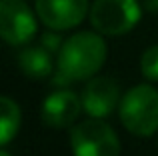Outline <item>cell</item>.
I'll list each match as a JSON object with an SVG mask.
<instances>
[{"mask_svg":"<svg viewBox=\"0 0 158 156\" xmlns=\"http://www.w3.org/2000/svg\"><path fill=\"white\" fill-rule=\"evenodd\" d=\"M82 108L92 118H106L120 104V86L108 76H94L82 90Z\"/></svg>","mask_w":158,"mask_h":156,"instance_id":"7","label":"cell"},{"mask_svg":"<svg viewBox=\"0 0 158 156\" xmlns=\"http://www.w3.org/2000/svg\"><path fill=\"white\" fill-rule=\"evenodd\" d=\"M94 30L104 36H122L142 18L140 0H94L88 12Z\"/></svg>","mask_w":158,"mask_h":156,"instance_id":"3","label":"cell"},{"mask_svg":"<svg viewBox=\"0 0 158 156\" xmlns=\"http://www.w3.org/2000/svg\"><path fill=\"white\" fill-rule=\"evenodd\" d=\"M0 156H12V154L8 152V150H2V152H0Z\"/></svg>","mask_w":158,"mask_h":156,"instance_id":"14","label":"cell"},{"mask_svg":"<svg viewBox=\"0 0 158 156\" xmlns=\"http://www.w3.org/2000/svg\"><path fill=\"white\" fill-rule=\"evenodd\" d=\"M52 52L40 46H26L18 54V66L28 78H46L52 72Z\"/></svg>","mask_w":158,"mask_h":156,"instance_id":"9","label":"cell"},{"mask_svg":"<svg viewBox=\"0 0 158 156\" xmlns=\"http://www.w3.org/2000/svg\"><path fill=\"white\" fill-rule=\"evenodd\" d=\"M70 148L74 156H120V140L102 118L90 116L70 130Z\"/></svg>","mask_w":158,"mask_h":156,"instance_id":"4","label":"cell"},{"mask_svg":"<svg viewBox=\"0 0 158 156\" xmlns=\"http://www.w3.org/2000/svg\"><path fill=\"white\" fill-rule=\"evenodd\" d=\"M108 48L100 32L82 30L68 36L56 58L54 84L64 88L72 82L90 80L104 66Z\"/></svg>","mask_w":158,"mask_h":156,"instance_id":"1","label":"cell"},{"mask_svg":"<svg viewBox=\"0 0 158 156\" xmlns=\"http://www.w3.org/2000/svg\"><path fill=\"white\" fill-rule=\"evenodd\" d=\"M0 144L6 146L14 140V136L18 134L20 128V108L12 98L2 96L0 98Z\"/></svg>","mask_w":158,"mask_h":156,"instance_id":"10","label":"cell"},{"mask_svg":"<svg viewBox=\"0 0 158 156\" xmlns=\"http://www.w3.org/2000/svg\"><path fill=\"white\" fill-rule=\"evenodd\" d=\"M122 126L134 136L148 138L158 132V90L150 84H136L118 104Z\"/></svg>","mask_w":158,"mask_h":156,"instance_id":"2","label":"cell"},{"mask_svg":"<svg viewBox=\"0 0 158 156\" xmlns=\"http://www.w3.org/2000/svg\"><path fill=\"white\" fill-rule=\"evenodd\" d=\"M88 12V0H36V16L40 22L58 32L76 28Z\"/></svg>","mask_w":158,"mask_h":156,"instance_id":"6","label":"cell"},{"mask_svg":"<svg viewBox=\"0 0 158 156\" xmlns=\"http://www.w3.org/2000/svg\"><path fill=\"white\" fill-rule=\"evenodd\" d=\"M48 30H50V32H44V34H42L40 44H42L48 52L58 54V52H60V48H62V44H64V40H62L60 34H58V30H52V28H48Z\"/></svg>","mask_w":158,"mask_h":156,"instance_id":"12","label":"cell"},{"mask_svg":"<svg viewBox=\"0 0 158 156\" xmlns=\"http://www.w3.org/2000/svg\"><path fill=\"white\" fill-rule=\"evenodd\" d=\"M140 4H142V8L146 12H158V0H140Z\"/></svg>","mask_w":158,"mask_h":156,"instance_id":"13","label":"cell"},{"mask_svg":"<svg viewBox=\"0 0 158 156\" xmlns=\"http://www.w3.org/2000/svg\"><path fill=\"white\" fill-rule=\"evenodd\" d=\"M36 16L24 0H0V36L10 46H24L36 34Z\"/></svg>","mask_w":158,"mask_h":156,"instance_id":"5","label":"cell"},{"mask_svg":"<svg viewBox=\"0 0 158 156\" xmlns=\"http://www.w3.org/2000/svg\"><path fill=\"white\" fill-rule=\"evenodd\" d=\"M82 108V98H78L72 90L60 88L48 94L42 102L40 118L50 128H66L76 122Z\"/></svg>","mask_w":158,"mask_h":156,"instance_id":"8","label":"cell"},{"mask_svg":"<svg viewBox=\"0 0 158 156\" xmlns=\"http://www.w3.org/2000/svg\"><path fill=\"white\" fill-rule=\"evenodd\" d=\"M140 70L144 78L152 82H158V44H152L150 48L142 52L140 56Z\"/></svg>","mask_w":158,"mask_h":156,"instance_id":"11","label":"cell"}]
</instances>
